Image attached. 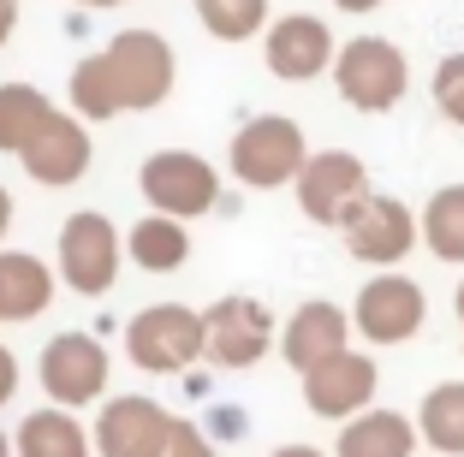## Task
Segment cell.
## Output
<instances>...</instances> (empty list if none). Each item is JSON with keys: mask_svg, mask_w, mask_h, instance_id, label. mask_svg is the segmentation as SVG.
I'll return each instance as SVG.
<instances>
[{"mask_svg": "<svg viewBox=\"0 0 464 457\" xmlns=\"http://www.w3.org/2000/svg\"><path fill=\"white\" fill-rule=\"evenodd\" d=\"M0 321H6V309H0Z\"/></svg>", "mask_w": 464, "mask_h": 457, "instance_id": "cell-36", "label": "cell"}, {"mask_svg": "<svg viewBox=\"0 0 464 457\" xmlns=\"http://www.w3.org/2000/svg\"><path fill=\"white\" fill-rule=\"evenodd\" d=\"M423 321H429L423 285L405 280V273H375V280L357 291L352 327L369 338V345H405V338L423 333Z\"/></svg>", "mask_w": 464, "mask_h": 457, "instance_id": "cell-7", "label": "cell"}, {"mask_svg": "<svg viewBox=\"0 0 464 457\" xmlns=\"http://www.w3.org/2000/svg\"><path fill=\"white\" fill-rule=\"evenodd\" d=\"M262 54H268V71L286 83H310L315 71H334L340 48H334V30L310 13H292V18H274L268 24V42H262Z\"/></svg>", "mask_w": 464, "mask_h": 457, "instance_id": "cell-12", "label": "cell"}, {"mask_svg": "<svg viewBox=\"0 0 464 457\" xmlns=\"http://www.w3.org/2000/svg\"><path fill=\"white\" fill-rule=\"evenodd\" d=\"M18 457H90V433L78 428V422L66 416V410H30L24 422H18Z\"/></svg>", "mask_w": 464, "mask_h": 457, "instance_id": "cell-20", "label": "cell"}, {"mask_svg": "<svg viewBox=\"0 0 464 457\" xmlns=\"http://www.w3.org/2000/svg\"><path fill=\"white\" fill-rule=\"evenodd\" d=\"M18 24V0H0V48H6V36H13Z\"/></svg>", "mask_w": 464, "mask_h": 457, "instance_id": "cell-29", "label": "cell"}, {"mask_svg": "<svg viewBox=\"0 0 464 457\" xmlns=\"http://www.w3.org/2000/svg\"><path fill=\"white\" fill-rule=\"evenodd\" d=\"M137 185H143L150 208H155V214H167V220L208 214L215 196H220L215 167H208L203 155H191V148H161V155H150L143 173H137Z\"/></svg>", "mask_w": 464, "mask_h": 457, "instance_id": "cell-5", "label": "cell"}, {"mask_svg": "<svg viewBox=\"0 0 464 457\" xmlns=\"http://www.w3.org/2000/svg\"><path fill=\"white\" fill-rule=\"evenodd\" d=\"M173 433V416H167L155 398H108L96 422V452L102 457H155Z\"/></svg>", "mask_w": 464, "mask_h": 457, "instance_id": "cell-14", "label": "cell"}, {"mask_svg": "<svg viewBox=\"0 0 464 457\" xmlns=\"http://www.w3.org/2000/svg\"><path fill=\"white\" fill-rule=\"evenodd\" d=\"M274 457H322V452H315V445H280Z\"/></svg>", "mask_w": 464, "mask_h": 457, "instance_id": "cell-32", "label": "cell"}, {"mask_svg": "<svg viewBox=\"0 0 464 457\" xmlns=\"http://www.w3.org/2000/svg\"><path fill=\"white\" fill-rule=\"evenodd\" d=\"M435 108L452 125H464V54H447L435 66Z\"/></svg>", "mask_w": 464, "mask_h": 457, "instance_id": "cell-26", "label": "cell"}, {"mask_svg": "<svg viewBox=\"0 0 464 457\" xmlns=\"http://www.w3.org/2000/svg\"><path fill=\"white\" fill-rule=\"evenodd\" d=\"M60 280L78 297H102L120 280V232H113L108 214H72L60 226Z\"/></svg>", "mask_w": 464, "mask_h": 457, "instance_id": "cell-6", "label": "cell"}, {"mask_svg": "<svg viewBox=\"0 0 464 457\" xmlns=\"http://www.w3.org/2000/svg\"><path fill=\"white\" fill-rule=\"evenodd\" d=\"M375 196L369 190V173L363 161H357L352 148H322V155H310V167L298 173V208L315 220V226H340L363 208V202Z\"/></svg>", "mask_w": 464, "mask_h": 457, "instance_id": "cell-4", "label": "cell"}, {"mask_svg": "<svg viewBox=\"0 0 464 457\" xmlns=\"http://www.w3.org/2000/svg\"><path fill=\"white\" fill-rule=\"evenodd\" d=\"M54 297V273L48 262L24 256V250H0V309L6 321H36Z\"/></svg>", "mask_w": 464, "mask_h": 457, "instance_id": "cell-17", "label": "cell"}, {"mask_svg": "<svg viewBox=\"0 0 464 457\" xmlns=\"http://www.w3.org/2000/svg\"><path fill=\"white\" fill-rule=\"evenodd\" d=\"M54 119V101L36 83H0V155H24Z\"/></svg>", "mask_w": 464, "mask_h": 457, "instance_id": "cell-19", "label": "cell"}, {"mask_svg": "<svg viewBox=\"0 0 464 457\" xmlns=\"http://www.w3.org/2000/svg\"><path fill=\"white\" fill-rule=\"evenodd\" d=\"M423 243L440 262H464V185H447L423 208Z\"/></svg>", "mask_w": 464, "mask_h": 457, "instance_id": "cell-23", "label": "cell"}, {"mask_svg": "<svg viewBox=\"0 0 464 457\" xmlns=\"http://www.w3.org/2000/svg\"><path fill=\"white\" fill-rule=\"evenodd\" d=\"M452 309H459V321H464V280H459V297H452Z\"/></svg>", "mask_w": 464, "mask_h": 457, "instance_id": "cell-34", "label": "cell"}, {"mask_svg": "<svg viewBox=\"0 0 464 457\" xmlns=\"http://www.w3.org/2000/svg\"><path fill=\"white\" fill-rule=\"evenodd\" d=\"M304 167H310V148H304V131L286 113H262V119L238 125V137H232V173L250 190H280Z\"/></svg>", "mask_w": 464, "mask_h": 457, "instance_id": "cell-3", "label": "cell"}, {"mask_svg": "<svg viewBox=\"0 0 464 457\" xmlns=\"http://www.w3.org/2000/svg\"><path fill=\"white\" fill-rule=\"evenodd\" d=\"M417 452V428L399 410H363L357 422H345L334 457H411Z\"/></svg>", "mask_w": 464, "mask_h": 457, "instance_id": "cell-18", "label": "cell"}, {"mask_svg": "<svg viewBox=\"0 0 464 457\" xmlns=\"http://www.w3.org/2000/svg\"><path fill=\"white\" fill-rule=\"evenodd\" d=\"M6 226H13V196L0 190V238H6Z\"/></svg>", "mask_w": 464, "mask_h": 457, "instance_id": "cell-31", "label": "cell"}, {"mask_svg": "<svg viewBox=\"0 0 464 457\" xmlns=\"http://www.w3.org/2000/svg\"><path fill=\"white\" fill-rule=\"evenodd\" d=\"M417 243V214H411L399 196H369L352 220H345V250L369 268H393L411 256Z\"/></svg>", "mask_w": 464, "mask_h": 457, "instance_id": "cell-11", "label": "cell"}, {"mask_svg": "<svg viewBox=\"0 0 464 457\" xmlns=\"http://www.w3.org/2000/svg\"><path fill=\"white\" fill-rule=\"evenodd\" d=\"M280 350H286V363L298 368V375L334 363V357L345 350V315L334 309V303H298V315L286 321Z\"/></svg>", "mask_w": 464, "mask_h": 457, "instance_id": "cell-16", "label": "cell"}, {"mask_svg": "<svg viewBox=\"0 0 464 457\" xmlns=\"http://www.w3.org/2000/svg\"><path fill=\"white\" fill-rule=\"evenodd\" d=\"M108 386V350L90 333H60L42 350V392L54 398V410H78V404H96Z\"/></svg>", "mask_w": 464, "mask_h": 457, "instance_id": "cell-9", "label": "cell"}, {"mask_svg": "<svg viewBox=\"0 0 464 457\" xmlns=\"http://www.w3.org/2000/svg\"><path fill=\"white\" fill-rule=\"evenodd\" d=\"M0 457H13V440H6V433H0Z\"/></svg>", "mask_w": 464, "mask_h": 457, "instance_id": "cell-35", "label": "cell"}, {"mask_svg": "<svg viewBox=\"0 0 464 457\" xmlns=\"http://www.w3.org/2000/svg\"><path fill=\"white\" fill-rule=\"evenodd\" d=\"M13 392H18V357H13L6 345H0V404L13 398Z\"/></svg>", "mask_w": 464, "mask_h": 457, "instance_id": "cell-28", "label": "cell"}, {"mask_svg": "<svg viewBox=\"0 0 464 457\" xmlns=\"http://www.w3.org/2000/svg\"><path fill=\"white\" fill-rule=\"evenodd\" d=\"M24 161V173L36 178V185L60 190V185H78L83 173H90V131H83L72 113H54L48 119V131L36 137V143L18 155Z\"/></svg>", "mask_w": 464, "mask_h": 457, "instance_id": "cell-15", "label": "cell"}, {"mask_svg": "<svg viewBox=\"0 0 464 457\" xmlns=\"http://www.w3.org/2000/svg\"><path fill=\"white\" fill-rule=\"evenodd\" d=\"M78 6H102V13H108V6H125V0H78Z\"/></svg>", "mask_w": 464, "mask_h": 457, "instance_id": "cell-33", "label": "cell"}, {"mask_svg": "<svg viewBox=\"0 0 464 457\" xmlns=\"http://www.w3.org/2000/svg\"><path fill=\"white\" fill-rule=\"evenodd\" d=\"M155 457H215V440H208L197 422H185V416H173V433H167V445Z\"/></svg>", "mask_w": 464, "mask_h": 457, "instance_id": "cell-27", "label": "cell"}, {"mask_svg": "<svg viewBox=\"0 0 464 457\" xmlns=\"http://www.w3.org/2000/svg\"><path fill=\"white\" fill-rule=\"evenodd\" d=\"M197 18L215 42H250L268 24V0H197Z\"/></svg>", "mask_w": 464, "mask_h": 457, "instance_id": "cell-25", "label": "cell"}, {"mask_svg": "<svg viewBox=\"0 0 464 457\" xmlns=\"http://www.w3.org/2000/svg\"><path fill=\"white\" fill-rule=\"evenodd\" d=\"M72 108H78L83 119H113V113H125V95H120V78H113L108 54L78 60V71H72Z\"/></svg>", "mask_w": 464, "mask_h": 457, "instance_id": "cell-24", "label": "cell"}, {"mask_svg": "<svg viewBox=\"0 0 464 457\" xmlns=\"http://www.w3.org/2000/svg\"><path fill=\"white\" fill-rule=\"evenodd\" d=\"M102 54H108L113 78H120L125 108H161L167 95H173V48H167V36H155V30H120Z\"/></svg>", "mask_w": 464, "mask_h": 457, "instance_id": "cell-8", "label": "cell"}, {"mask_svg": "<svg viewBox=\"0 0 464 457\" xmlns=\"http://www.w3.org/2000/svg\"><path fill=\"white\" fill-rule=\"evenodd\" d=\"M334 83H340V95L357 113H387L405 101L411 66L387 36H352L340 48V60H334Z\"/></svg>", "mask_w": 464, "mask_h": 457, "instance_id": "cell-2", "label": "cell"}, {"mask_svg": "<svg viewBox=\"0 0 464 457\" xmlns=\"http://www.w3.org/2000/svg\"><path fill=\"white\" fill-rule=\"evenodd\" d=\"M203 327H208V357H215L220 368L262 363V350H268V338H274V315L262 309L256 297H220L215 309L203 315Z\"/></svg>", "mask_w": 464, "mask_h": 457, "instance_id": "cell-13", "label": "cell"}, {"mask_svg": "<svg viewBox=\"0 0 464 457\" xmlns=\"http://www.w3.org/2000/svg\"><path fill=\"white\" fill-rule=\"evenodd\" d=\"M125 250H131L137 268H150V273H173L179 262L191 256V238H185V220L150 214V220H137V226H131Z\"/></svg>", "mask_w": 464, "mask_h": 457, "instance_id": "cell-21", "label": "cell"}, {"mask_svg": "<svg viewBox=\"0 0 464 457\" xmlns=\"http://www.w3.org/2000/svg\"><path fill=\"white\" fill-rule=\"evenodd\" d=\"M334 6H340V13H375L382 0H334Z\"/></svg>", "mask_w": 464, "mask_h": 457, "instance_id": "cell-30", "label": "cell"}, {"mask_svg": "<svg viewBox=\"0 0 464 457\" xmlns=\"http://www.w3.org/2000/svg\"><path fill=\"white\" fill-rule=\"evenodd\" d=\"M417 433H423L435 452L464 457V380H440L435 392L417 410Z\"/></svg>", "mask_w": 464, "mask_h": 457, "instance_id": "cell-22", "label": "cell"}, {"mask_svg": "<svg viewBox=\"0 0 464 457\" xmlns=\"http://www.w3.org/2000/svg\"><path fill=\"white\" fill-rule=\"evenodd\" d=\"M375 386H382V375H375V357H363V350H340L334 363L310 368L304 375V404H310L315 416L328 422H357L363 410H375Z\"/></svg>", "mask_w": 464, "mask_h": 457, "instance_id": "cell-10", "label": "cell"}, {"mask_svg": "<svg viewBox=\"0 0 464 457\" xmlns=\"http://www.w3.org/2000/svg\"><path fill=\"white\" fill-rule=\"evenodd\" d=\"M125 350H131V363L143 375H179L197 357H208V327L185 303H155L125 327Z\"/></svg>", "mask_w": 464, "mask_h": 457, "instance_id": "cell-1", "label": "cell"}]
</instances>
